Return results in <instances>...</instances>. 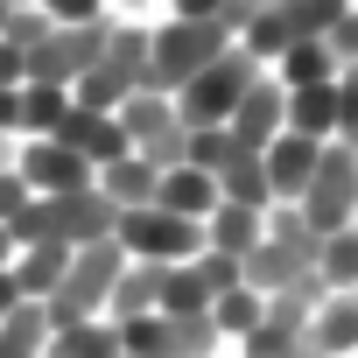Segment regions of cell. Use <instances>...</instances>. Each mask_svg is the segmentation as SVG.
Listing matches in <instances>:
<instances>
[{"label": "cell", "mask_w": 358, "mask_h": 358, "mask_svg": "<svg viewBox=\"0 0 358 358\" xmlns=\"http://www.w3.org/2000/svg\"><path fill=\"white\" fill-rule=\"evenodd\" d=\"M36 8H43L50 22H99L106 0H36Z\"/></svg>", "instance_id": "cell-35"}, {"label": "cell", "mask_w": 358, "mask_h": 358, "mask_svg": "<svg viewBox=\"0 0 358 358\" xmlns=\"http://www.w3.org/2000/svg\"><path fill=\"white\" fill-rule=\"evenodd\" d=\"M232 43H239V29H232V22H183V15H169V22H155L148 85L176 99V85H190V78H197L211 57H225Z\"/></svg>", "instance_id": "cell-1"}, {"label": "cell", "mask_w": 358, "mask_h": 358, "mask_svg": "<svg viewBox=\"0 0 358 358\" xmlns=\"http://www.w3.org/2000/svg\"><path fill=\"white\" fill-rule=\"evenodd\" d=\"M15 148H22L15 134H0V169H8V162H15Z\"/></svg>", "instance_id": "cell-40"}, {"label": "cell", "mask_w": 358, "mask_h": 358, "mask_svg": "<svg viewBox=\"0 0 358 358\" xmlns=\"http://www.w3.org/2000/svg\"><path fill=\"white\" fill-rule=\"evenodd\" d=\"M232 148H239V141H232V127H190L183 162H190V169H204V176H218V169L232 162Z\"/></svg>", "instance_id": "cell-31"}, {"label": "cell", "mask_w": 358, "mask_h": 358, "mask_svg": "<svg viewBox=\"0 0 358 358\" xmlns=\"http://www.w3.org/2000/svg\"><path fill=\"white\" fill-rule=\"evenodd\" d=\"M232 344H225V330L211 323V309L204 316H169V358H225Z\"/></svg>", "instance_id": "cell-25"}, {"label": "cell", "mask_w": 358, "mask_h": 358, "mask_svg": "<svg viewBox=\"0 0 358 358\" xmlns=\"http://www.w3.org/2000/svg\"><path fill=\"white\" fill-rule=\"evenodd\" d=\"M15 302H22V295H15V274H0V316H8Z\"/></svg>", "instance_id": "cell-38"}, {"label": "cell", "mask_w": 358, "mask_h": 358, "mask_svg": "<svg viewBox=\"0 0 358 358\" xmlns=\"http://www.w3.org/2000/svg\"><path fill=\"white\" fill-rule=\"evenodd\" d=\"M316 274H323V288H358V225H344V232L323 239Z\"/></svg>", "instance_id": "cell-28"}, {"label": "cell", "mask_w": 358, "mask_h": 358, "mask_svg": "<svg viewBox=\"0 0 358 358\" xmlns=\"http://www.w3.org/2000/svg\"><path fill=\"white\" fill-rule=\"evenodd\" d=\"M8 15H15V0H0V29H8Z\"/></svg>", "instance_id": "cell-42"}, {"label": "cell", "mask_w": 358, "mask_h": 358, "mask_svg": "<svg viewBox=\"0 0 358 358\" xmlns=\"http://www.w3.org/2000/svg\"><path fill=\"white\" fill-rule=\"evenodd\" d=\"M148 309H155V267H148V260H127V267H120V281H113L106 316H113V323H127V316H148Z\"/></svg>", "instance_id": "cell-27"}, {"label": "cell", "mask_w": 358, "mask_h": 358, "mask_svg": "<svg viewBox=\"0 0 358 358\" xmlns=\"http://www.w3.org/2000/svg\"><path fill=\"white\" fill-rule=\"evenodd\" d=\"M15 169L29 176L36 197H64V190H85V183H92V162H85L78 148H64L57 134H29V141L15 148Z\"/></svg>", "instance_id": "cell-8"}, {"label": "cell", "mask_w": 358, "mask_h": 358, "mask_svg": "<svg viewBox=\"0 0 358 358\" xmlns=\"http://www.w3.org/2000/svg\"><path fill=\"white\" fill-rule=\"evenodd\" d=\"M267 71H274L288 92H309V85H330V78H337V57L323 50V36H302V43H288Z\"/></svg>", "instance_id": "cell-18"}, {"label": "cell", "mask_w": 358, "mask_h": 358, "mask_svg": "<svg viewBox=\"0 0 358 358\" xmlns=\"http://www.w3.org/2000/svg\"><path fill=\"white\" fill-rule=\"evenodd\" d=\"M260 71H267V64H253V57L232 43V50H225V57H211L190 85H176V113H183L190 127H225V120H232V106L246 99V85H253Z\"/></svg>", "instance_id": "cell-4"}, {"label": "cell", "mask_w": 358, "mask_h": 358, "mask_svg": "<svg viewBox=\"0 0 358 358\" xmlns=\"http://www.w3.org/2000/svg\"><path fill=\"white\" fill-rule=\"evenodd\" d=\"M15 8H29V0H15Z\"/></svg>", "instance_id": "cell-43"}, {"label": "cell", "mask_w": 358, "mask_h": 358, "mask_svg": "<svg viewBox=\"0 0 358 358\" xmlns=\"http://www.w3.org/2000/svg\"><path fill=\"white\" fill-rule=\"evenodd\" d=\"M0 358H50V309L43 302H15L0 316Z\"/></svg>", "instance_id": "cell-21"}, {"label": "cell", "mask_w": 358, "mask_h": 358, "mask_svg": "<svg viewBox=\"0 0 358 358\" xmlns=\"http://www.w3.org/2000/svg\"><path fill=\"white\" fill-rule=\"evenodd\" d=\"M50 29H57V22H50V15L36 8V0H29V8H15V15H8V29H0V36H8L15 50H36V43H43Z\"/></svg>", "instance_id": "cell-33"}, {"label": "cell", "mask_w": 358, "mask_h": 358, "mask_svg": "<svg viewBox=\"0 0 358 358\" xmlns=\"http://www.w3.org/2000/svg\"><path fill=\"white\" fill-rule=\"evenodd\" d=\"M351 225H358V218H351Z\"/></svg>", "instance_id": "cell-44"}, {"label": "cell", "mask_w": 358, "mask_h": 358, "mask_svg": "<svg viewBox=\"0 0 358 358\" xmlns=\"http://www.w3.org/2000/svg\"><path fill=\"white\" fill-rule=\"evenodd\" d=\"M295 211H302L323 239L344 232V225L358 218V148L323 141V162H316V176H309V190L295 197Z\"/></svg>", "instance_id": "cell-5"}, {"label": "cell", "mask_w": 358, "mask_h": 358, "mask_svg": "<svg viewBox=\"0 0 358 358\" xmlns=\"http://www.w3.org/2000/svg\"><path fill=\"white\" fill-rule=\"evenodd\" d=\"M92 183L120 204V211H134V204H155V183H162V169L148 162V155H120V162H99L92 169Z\"/></svg>", "instance_id": "cell-17"}, {"label": "cell", "mask_w": 358, "mask_h": 358, "mask_svg": "<svg viewBox=\"0 0 358 358\" xmlns=\"http://www.w3.org/2000/svg\"><path fill=\"white\" fill-rule=\"evenodd\" d=\"M113 239L127 246V260H148V267H176V260H197V253H204V225H197V218H176V211H162V204L120 211Z\"/></svg>", "instance_id": "cell-3"}, {"label": "cell", "mask_w": 358, "mask_h": 358, "mask_svg": "<svg viewBox=\"0 0 358 358\" xmlns=\"http://www.w3.org/2000/svg\"><path fill=\"white\" fill-rule=\"evenodd\" d=\"M0 134H15V141H22V85H15V92H0Z\"/></svg>", "instance_id": "cell-37"}, {"label": "cell", "mask_w": 358, "mask_h": 358, "mask_svg": "<svg viewBox=\"0 0 358 358\" xmlns=\"http://www.w3.org/2000/svg\"><path fill=\"white\" fill-rule=\"evenodd\" d=\"M302 358H330V351H302ZM337 358H358V351H337Z\"/></svg>", "instance_id": "cell-41"}, {"label": "cell", "mask_w": 358, "mask_h": 358, "mask_svg": "<svg viewBox=\"0 0 358 358\" xmlns=\"http://www.w3.org/2000/svg\"><path fill=\"white\" fill-rule=\"evenodd\" d=\"M120 351V323L113 316H78L50 330V358H113Z\"/></svg>", "instance_id": "cell-19"}, {"label": "cell", "mask_w": 358, "mask_h": 358, "mask_svg": "<svg viewBox=\"0 0 358 358\" xmlns=\"http://www.w3.org/2000/svg\"><path fill=\"white\" fill-rule=\"evenodd\" d=\"M120 351H127V358H169V316H162V309L127 316V323H120Z\"/></svg>", "instance_id": "cell-29"}, {"label": "cell", "mask_w": 358, "mask_h": 358, "mask_svg": "<svg viewBox=\"0 0 358 358\" xmlns=\"http://www.w3.org/2000/svg\"><path fill=\"white\" fill-rule=\"evenodd\" d=\"M260 162H267V183H274V204H295V197L309 190L316 162H323V141H309V134L281 127V134H274V141L260 148Z\"/></svg>", "instance_id": "cell-11"}, {"label": "cell", "mask_w": 358, "mask_h": 358, "mask_svg": "<svg viewBox=\"0 0 358 358\" xmlns=\"http://www.w3.org/2000/svg\"><path fill=\"white\" fill-rule=\"evenodd\" d=\"M15 85H29V57L0 36V92H15Z\"/></svg>", "instance_id": "cell-36"}, {"label": "cell", "mask_w": 358, "mask_h": 358, "mask_svg": "<svg viewBox=\"0 0 358 358\" xmlns=\"http://www.w3.org/2000/svg\"><path fill=\"white\" fill-rule=\"evenodd\" d=\"M29 204H36V190H29V176H22V169L8 162V169H0V225H15V218H22Z\"/></svg>", "instance_id": "cell-34"}, {"label": "cell", "mask_w": 358, "mask_h": 358, "mask_svg": "<svg viewBox=\"0 0 358 358\" xmlns=\"http://www.w3.org/2000/svg\"><path fill=\"white\" fill-rule=\"evenodd\" d=\"M225 127H232V141H239V148H267V141L288 127V85H281L274 71H260V78L246 85V99L232 106V120H225Z\"/></svg>", "instance_id": "cell-9"}, {"label": "cell", "mask_w": 358, "mask_h": 358, "mask_svg": "<svg viewBox=\"0 0 358 358\" xmlns=\"http://www.w3.org/2000/svg\"><path fill=\"white\" fill-rule=\"evenodd\" d=\"M260 316H267V295H260V288H246V281H232V288L211 302V323L225 330V344H232V351H239V337H246V330H260Z\"/></svg>", "instance_id": "cell-24"}, {"label": "cell", "mask_w": 358, "mask_h": 358, "mask_svg": "<svg viewBox=\"0 0 358 358\" xmlns=\"http://www.w3.org/2000/svg\"><path fill=\"white\" fill-rule=\"evenodd\" d=\"M120 127H127L134 155H148L155 169H176V162H183V148H190V120L176 113V99H169V92H155V85L127 92V106H120Z\"/></svg>", "instance_id": "cell-7"}, {"label": "cell", "mask_w": 358, "mask_h": 358, "mask_svg": "<svg viewBox=\"0 0 358 358\" xmlns=\"http://www.w3.org/2000/svg\"><path fill=\"white\" fill-rule=\"evenodd\" d=\"M64 267H71V246H64V239L15 246V260H8V274H15V295H22V302H50V295H57V281H64Z\"/></svg>", "instance_id": "cell-15"}, {"label": "cell", "mask_w": 358, "mask_h": 358, "mask_svg": "<svg viewBox=\"0 0 358 358\" xmlns=\"http://www.w3.org/2000/svg\"><path fill=\"white\" fill-rule=\"evenodd\" d=\"M71 106H78L71 85H22V141L29 134H57Z\"/></svg>", "instance_id": "cell-26"}, {"label": "cell", "mask_w": 358, "mask_h": 358, "mask_svg": "<svg viewBox=\"0 0 358 358\" xmlns=\"http://www.w3.org/2000/svg\"><path fill=\"white\" fill-rule=\"evenodd\" d=\"M309 351H358V288H323L309 302Z\"/></svg>", "instance_id": "cell-13"}, {"label": "cell", "mask_w": 358, "mask_h": 358, "mask_svg": "<svg viewBox=\"0 0 358 358\" xmlns=\"http://www.w3.org/2000/svg\"><path fill=\"white\" fill-rule=\"evenodd\" d=\"M106 36H113V15H99V22H57L36 50H22L29 57V85H78L106 57Z\"/></svg>", "instance_id": "cell-6"}, {"label": "cell", "mask_w": 358, "mask_h": 358, "mask_svg": "<svg viewBox=\"0 0 358 358\" xmlns=\"http://www.w3.org/2000/svg\"><path fill=\"white\" fill-rule=\"evenodd\" d=\"M120 267H127V246H120V239H92V246H71V267H64L57 295L43 302V309H50V330H57V323H78V316H106Z\"/></svg>", "instance_id": "cell-2"}, {"label": "cell", "mask_w": 358, "mask_h": 358, "mask_svg": "<svg viewBox=\"0 0 358 358\" xmlns=\"http://www.w3.org/2000/svg\"><path fill=\"white\" fill-rule=\"evenodd\" d=\"M260 232H267V211H253V204H232V197H218V211L204 218V253L246 260V253L260 246Z\"/></svg>", "instance_id": "cell-14"}, {"label": "cell", "mask_w": 358, "mask_h": 358, "mask_svg": "<svg viewBox=\"0 0 358 358\" xmlns=\"http://www.w3.org/2000/svg\"><path fill=\"white\" fill-rule=\"evenodd\" d=\"M57 141H64V148H78L92 169H99V162L134 155V141H127L120 113H92V106H71V113H64V127H57Z\"/></svg>", "instance_id": "cell-12"}, {"label": "cell", "mask_w": 358, "mask_h": 358, "mask_svg": "<svg viewBox=\"0 0 358 358\" xmlns=\"http://www.w3.org/2000/svg\"><path fill=\"white\" fill-rule=\"evenodd\" d=\"M218 197H232V204H253V211H267V204H274V183H267V162H260V148H232V162L218 169Z\"/></svg>", "instance_id": "cell-20"}, {"label": "cell", "mask_w": 358, "mask_h": 358, "mask_svg": "<svg viewBox=\"0 0 358 358\" xmlns=\"http://www.w3.org/2000/svg\"><path fill=\"white\" fill-rule=\"evenodd\" d=\"M50 218H57V239H64V246H92V239H113V225H120V204H113L99 183H85V190H64V197H50Z\"/></svg>", "instance_id": "cell-10"}, {"label": "cell", "mask_w": 358, "mask_h": 358, "mask_svg": "<svg viewBox=\"0 0 358 358\" xmlns=\"http://www.w3.org/2000/svg\"><path fill=\"white\" fill-rule=\"evenodd\" d=\"M155 204L176 211V218H197V225H204V218L218 211V176H204V169H190V162H176V169H162Z\"/></svg>", "instance_id": "cell-16"}, {"label": "cell", "mask_w": 358, "mask_h": 358, "mask_svg": "<svg viewBox=\"0 0 358 358\" xmlns=\"http://www.w3.org/2000/svg\"><path fill=\"white\" fill-rule=\"evenodd\" d=\"M274 8H281V22H288V36L302 43V36H323L344 8H351V0H274Z\"/></svg>", "instance_id": "cell-30"}, {"label": "cell", "mask_w": 358, "mask_h": 358, "mask_svg": "<svg viewBox=\"0 0 358 358\" xmlns=\"http://www.w3.org/2000/svg\"><path fill=\"white\" fill-rule=\"evenodd\" d=\"M127 92H141V78H134V71H120L113 57H99V64L71 85V99H78V106H92V113H120V106H127Z\"/></svg>", "instance_id": "cell-23"}, {"label": "cell", "mask_w": 358, "mask_h": 358, "mask_svg": "<svg viewBox=\"0 0 358 358\" xmlns=\"http://www.w3.org/2000/svg\"><path fill=\"white\" fill-rule=\"evenodd\" d=\"M337 120H344V106H337V78H330V85H309V92H288V127H295V134H309V141H337Z\"/></svg>", "instance_id": "cell-22"}, {"label": "cell", "mask_w": 358, "mask_h": 358, "mask_svg": "<svg viewBox=\"0 0 358 358\" xmlns=\"http://www.w3.org/2000/svg\"><path fill=\"white\" fill-rule=\"evenodd\" d=\"M8 260H15V232L0 225V274H8Z\"/></svg>", "instance_id": "cell-39"}, {"label": "cell", "mask_w": 358, "mask_h": 358, "mask_svg": "<svg viewBox=\"0 0 358 358\" xmlns=\"http://www.w3.org/2000/svg\"><path fill=\"white\" fill-rule=\"evenodd\" d=\"M323 50L337 57V71H351V64H358V0H351V8H344L330 29H323Z\"/></svg>", "instance_id": "cell-32"}]
</instances>
